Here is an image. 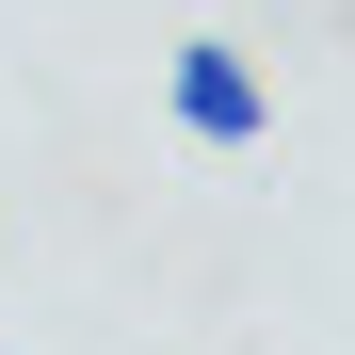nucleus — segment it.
I'll list each match as a JSON object with an SVG mask.
<instances>
[{"instance_id": "1", "label": "nucleus", "mask_w": 355, "mask_h": 355, "mask_svg": "<svg viewBox=\"0 0 355 355\" xmlns=\"http://www.w3.org/2000/svg\"><path fill=\"white\" fill-rule=\"evenodd\" d=\"M162 97H178V130H194V146H275V97H259V65H243L226 33H194V49H178V65H162Z\"/></svg>"}]
</instances>
